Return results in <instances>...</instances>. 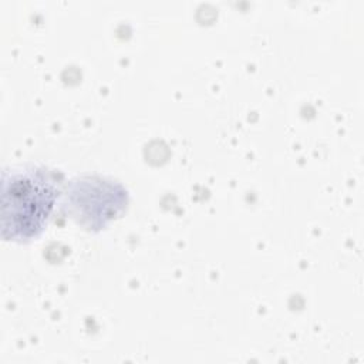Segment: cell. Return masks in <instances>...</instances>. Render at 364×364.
I'll return each instance as SVG.
<instances>
[{
    "instance_id": "obj_2",
    "label": "cell",
    "mask_w": 364,
    "mask_h": 364,
    "mask_svg": "<svg viewBox=\"0 0 364 364\" xmlns=\"http://www.w3.org/2000/svg\"><path fill=\"white\" fill-rule=\"evenodd\" d=\"M128 203V191L117 181L101 176L73 179L67 186L64 208L87 229H101Z\"/></svg>"
},
{
    "instance_id": "obj_1",
    "label": "cell",
    "mask_w": 364,
    "mask_h": 364,
    "mask_svg": "<svg viewBox=\"0 0 364 364\" xmlns=\"http://www.w3.org/2000/svg\"><path fill=\"white\" fill-rule=\"evenodd\" d=\"M60 183L43 166H21L3 172L1 236L27 242L41 235L60 198Z\"/></svg>"
}]
</instances>
